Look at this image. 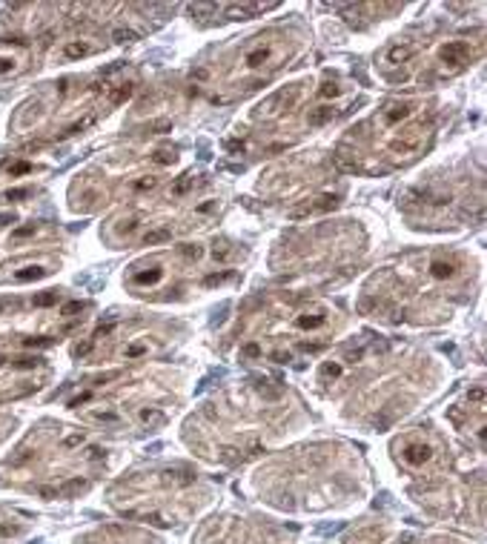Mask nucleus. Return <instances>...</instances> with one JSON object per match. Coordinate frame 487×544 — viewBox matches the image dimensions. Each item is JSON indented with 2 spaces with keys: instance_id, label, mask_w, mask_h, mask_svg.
Instances as JSON below:
<instances>
[{
  "instance_id": "obj_1",
  "label": "nucleus",
  "mask_w": 487,
  "mask_h": 544,
  "mask_svg": "<svg viewBox=\"0 0 487 544\" xmlns=\"http://www.w3.org/2000/svg\"><path fill=\"white\" fill-rule=\"evenodd\" d=\"M399 456L407 467H424L433 458V447L424 438H404L399 444Z\"/></svg>"
},
{
  "instance_id": "obj_2",
  "label": "nucleus",
  "mask_w": 487,
  "mask_h": 544,
  "mask_svg": "<svg viewBox=\"0 0 487 544\" xmlns=\"http://www.w3.org/2000/svg\"><path fill=\"white\" fill-rule=\"evenodd\" d=\"M298 100V89H281V92H275L272 97H267L261 106H258V115H264V118H272V115H278L284 112V109H289V106Z\"/></svg>"
},
{
  "instance_id": "obj_3",
  "label": "nucleus",
  "mask_w": 487,
  "mask_h": 544,
  "mask_svg": "<svg viewBox=\"0 0 487 544\" xmlns=\"http://www.w3.org/2000/svg\"><path fill=\"white\" fill-rule=\"evenodd\" d=\"M470 43H464V40H453L447 46H441V60H447L453 66H464L470 60Z\"/></svg>"
},
{
  "instance_id": "obj_4",
  "label": "nucleus",
  "mask_w": 487,
  "mask_h": 544,
  "mask_svg": "<svg viewBox=\"0 0 487 544\" xmlns=\"http://www.w3.org/2000/svg\"><path fill=\"white\" fill-rule=\"evenodd\" d=\"M324 324H327V310H321V307H315V310H304L296 318L298 329H318V327H324Z\"/></svg>"
},
{
  "instance_id": "obj_5",
  "label": "nucleus",
  "mask_w": 487,
  "mask_h": 544,
  "mask_svg": "<svg viewBox=\"0 0 487 544\" xmlns=\"http://www.w3.org/2000/svg\"><path fill=\"white\" fill-rule=\"evenodd\" d=\"M123 519H141L146 524H155V527H169L172 524V519L158 510H123Z\"/></svg>"
},
{
  "instance_id": "obj_6",
  "label": "nucleus",
  "mask_w": 487,
  "mask_h": 544,
  "mask_svg": "<svg viewBox=\"0 0 487 544\" xmlns=\"http://www.w3.org/2000/svg\"><path fill=\"white\" fill-rule=\"evenodd\" d=\"M421 141H424V132H421V129H410L407 135H401L399 141H393V152H401V155L415 152V149L421 146Z\"/></svg>"
},
{
  "instance_id": "obj_7",
  "label": "nucleus",
  "mask_w": 487,
  "mask_h": 544,
  "mask_svg": "<svg viewBox=\"0 0 487 544\" xmlns=\"http://www.w3.org/2000/svg\"><path fill=\"white\" fill-rule=\"evenodd\" d=\"M413 109H415L413 104H390L387 109H384V115H381V123L384 126H396V123H401L404 118H410Z\"/></svg>"
},
{
  "instance_id": "obj_8",
  "label": "nucleus",
  "mask_w": 487,
  "mask_h": 544,
  "mask_svg": "<svg viewBox=\"0 0 487 544\" xmlns=\"http://www.w3.org/2000/svg\"><path fill=\"white\" fill-rule=\"evenodd\" d=\"M272 60V49L270 46H255V49H249L247 57H244V63H247V69H264V63H270Z\"/></svg>"
},
{
  "instance_id": "obj_9",
  "label": "nucleus",
  "mask_w": 487,
  "mask_h": 544,
  "mask_svg": "<svg viewBox=\"0 0 487 544\" xmlns=\"http://www.w3.org/2000/svg\"><path fill=\"white\" fill-rule=\"evenodd\" d=\"M381 541V527H364V530H355L350 536L344 538V544H378Z\"/></svg>"
},
{
  "instance_id": "obj_10",
  "label": "nucleus",
  "mask_w": 487,
  "mask_h": 544,
  "mask_svg": "<svg viewBox=\"0 0 487 544\" xmlns=\"http://www.w3.org/2000/svg\"><path fill=\"white\" fill-rule=\"evenodd\" d=\"M160 278H164V269H160L158 264H152L149 269L135 272V275H132V284H138V287H155Z\"/></svg>"
},
{
  "instance_id": "obj_11",
  "label": "nucleus",
  "mask_w": 487,
  "mask_h": 544,
  "mask_svg": "<svg viewBox=\"0 0 487 544\" xmlns=\"http://www.w3.org/2000/svg\"><path fill=\"white\" fill-rule=\"evenodd\" d=\"M95 49H98V46H89V43H83V40H72V43H66L63 55L69 57V60H78V57L95 55Z\"/></svg>"
},
{
  "instance_id": "obj_12",
  "label": "nucleus",
  "mask_w": 487,
  "mask_h": 544,
  "mask_svg": "<svg viewBox=\"0 0 487 544\" xmlns=\"http://www.w3.org/2000/svg\"><path fill=\"white\" fill-rule=\"evenodd\" d=\"M167 241H172V229H169V226H155V229L144 232L146 247H158V244H167Z\"/></svg>"
},
{
  "instance_id": "obj_13",
  "label": "nucleus",
  "mask_w": 487,
  "mask_h": 544,
  "mask_svg": "<svg viewBox=\"0 0 487 544\" xmlns=\"http://www.w3.org/2000/svg\"><path fill=\"white\" fill-rule=\"evenodd\" d=\"M336 118V109L333 106H318V109H312L310 115H307V123L310 126H324L327 120H333Z\"/></svg>"
},
{
  "instance_id": "obj_14",
  "label": "nucleus",
  "mask_w": 487,
  "mask_h": 544,
  "mask_svg": "<svg viewBox=\"0 0 487 544\" xmlns=\"http://www.w3.org/2000/svg\"><path fill=\"white\" fill-rule=\"evenodd\" d=\"M430 275L436 281H447V278H453V275H456V264H453V261H433V264H430Z\"/></svg>"
},
{
  "instance_id": "obj_15",
  "label": "nucleus",
  "mask_w": 487,
  "mask_h": 544,
  "mask_svg": "<svg viewBox=\"0 0 487 544\" xmlns=\"http://www.w3.org/2000/svg\"><path fill=\"white\" fill-rule=\"evenodd\" d=\"M413 55H415V46H393L387 52V60L390 63H407Z\"/></svg>"
},
{
  "instance_id": "obj_16",
  "label": "nucleus",
  "mask_w": 487,
  "mask_h": 544,
  "mask_svg": "<svg viewBox=\"0 0 487 544\" xmlns=\"http://www.w3.org/2000/svg\"><path fill=\"white\" fill-rule=\"evenodd\" d=\"M46 272L43 266H23L20 272H15V281H20V284H29V281H38V278H46Z\"/></svg>"
},
{
  "instance_id": "obj_17",
  "label": "nucleus",
  "mask_w": 487,
  "mask_h": 544,
  "mask_svg": "<svg viewBox=\"0 0 487 544\" xmlns=\"http://www.w3.org/2000/svg\"><path fill=\"white\" fill-rule=\"evenodd\" d=\"M138 418H141L144 424H149V427H160L164 421H167V416H164L160 410H155V407H144L141 413H138Z\"/></svg>"
},
{
  "instance_id": "obj_18",
  "label": "nucleus",
  "mask_w": 487,
  "mask_h": 544,
  "mask_svg": "<svg viewBox=\"0 0 487 544\" xmlns=\"http://www.w3.org/2000/svg\"><path fill=\"white\" fill-rule=\"evenodd\" d=\"M178 255L184 258V261H201V258H204V247H201V244H181V247H178Z\"/></svg>"
},
{
  "instance_id": "obj_19",
  "label": "nucleus",
  "mask_w": 487,
  "mask_h": 544,
  "mask_svg": "<svg viewBox=\"0 0 487 544\" xmlns=\"http://www.w3.org/2000/svg\"><path fill=\"white\" fill-rule=\"evenodd\" d=\"M83 490H89V481H80V479H72V481H66L63 487L57 490V493H60V496H78V493H83Z\"/></svg>"
},
{
  "instance_id": "obj_20",
  "label": "nucleus",
  "mask_w": 487,
  "mask_h": 544,
  "mask_svg": "<svg viewBox=\"0 0 487 544\" xmlns=\"http://www.w3.org/2000/svg\"><path fill=\"white\" fill-rule=\"evenodd\" d=\"M338 376H341V364H336V361H327V364L321 367V372H318V381H321V384H327L330 378L336 381Z\"/></svg>"
},
{
  "instance_id": "obj_21",
  "label": "nucleus",
  "mask_w": 487,
  "mask_h": 544,
  "mask_svg": "<svg viewBox=\"0 0 487 544\" xmlns=\"http://www.w3.org/2000/svg\"><path fill=\"white\" fill-rule=\"evenodd\" d=\"M195 186V175H184V178H178L175 186H172V195H186Z\"/></svg>"
},
{
  "instance_id": "obj_22",
  "label": "nucleus",
  "mask_w": 487,
  "mask_h": 544,
  "mask_svg": "<svg viewBox=\"0 0 487 544\" xmlns=\"http://www.w3.org/2000/svg\"><path fill=\"white\" fill-rule=\"evenodd\" d=\"M341 95V86H338L336 80H327V83H321L318 89V97H324V100H330V97H338Z\"/></svg>"
},
{
  "instance_id": "obj_23",
  "label": "nucleus",
  "mask_w": 487,
  "mask_h": 544,
  "mask_svg": "<svg viewBox=\"0 0 487 544\" xmlns=\"http://www.w3.org/2000/svg\"><path fill=\"white\" fill-rule=\"evenodd\" d=\"M152 160H155L158 166H169V163H175V149H158Z\"/></svg>"
},
{
  "instance_id": "obj_24",
  "label": "nucleus",
  "mask_w": 487,
  "mask_h": 544,
  "mask_svg": "<svg viewBox=\"0 0 487 544\" xmlns=\"http://www.w3.org/2000/svg\"><path fill=\"white\" fill-rule=\"evenodd\" d=\"M52 304H57V292H55V289L35 295V307H52Z\"/></svg>"
},
{
  "instance_id": "obj_25",
  "label": "nucleus",
  "mask_w": 487,
  "mask_h": 544,
  "mask_svg": "<svg viewBox=\"0 0 487 544\" xmlns=\"http://www.w3.org/2000/svg\"><path fill=\"white\" fill-rule=\"evenodd\" d=\"M212 258H215V261H230V258H232V249H230V244H226V241H221V244H215V249H212Z\"/></svg>"
},
{
  "instance_id": "obj_26",
  "label": "nucleus",
  "mask_w": 487,
  "mask_h": 544,
  "mask_svg": "<svg viewBox=\"0 0 487 544\" xmlns=\"http://www.w3.org/2000/svg\"><path fill=\"white\" fill-rule=\"evenodd\" d=\"M132 97V83H120V89L112 95V104L118 106V104H123V100H129Z\"/></svg>"
},
{
  "instance_id": "obj_27",
  "label": "nucleus",
  "mask_w": 487,
  "mask_h": 544,
  "mask_svg": "<svg viewBox=\"0 0 487 544\" xmlns=\"http://www.w3.org/2000/svg\"><path fill=\"white\" fill-rule=\"evenodd\" d=\"M144 352H149V344H146V341H135V344L126 347V358H138V355H144Z\"/></svg>"
},
{
  "instance_id": "obj_28",
  "label": "nucleus",
  "mask_w": 487,
  "mask_h": 544,
  "mask_svg": "<svg viewBox=\"0 0 487 544\" xmlns=\"http://www.w3.org/2000/svg\"><path fill=\"white\" fill-rule=\"evenodd\" d=\"M55 344V338L49 335H40V338H23V347H52Z\"/></svg>"
},
{
  "instance_id": "obj_29",
  "label": "nucleus",
  "mask_w": 487,
  "mask_h": 544,
  "mask_svg": "<svg viewBox=\"0 0 487 544\" xmlns=\"http://www.w3.org/2000/svg\"><path fill=\"white\" fill-rule=\"evenodd\" d=\"M221 458H224L226 464H235V461H241V450L238 447H224L221 450Z\"/></svg>"
},
{
  "instance_id": "obj_30",
  "label": "nucleus",
  "mask_w": 487,
  "mask_h": 544,
  "mask_svg": "<svg viewBox=\"0 0 487 544\" xmlns=\"http://www.w3.org/2000/svg\"><path fill=\"white\" fill-rule=\"evenodd\" d=\"M135 226H138L135 218H126V221H120V224H118L115 232H118V235H132V232H135Z\"/></svg>"
},
{
  "instance_id": "obj_31",
  "label": "nucleus",
  "mask_w": 487,
  "mask_h": 544,
  "mask_svg": "<svg viewBox=\"0 0 487 544\" xmlns=\"http://www.w3.org/2000/svg\"><path fill=\"white\" fill-rule=\"evenodd\" d=\"M112 38H115V43H132V40H135L138 35L132 32V29H118V32H115Z\"/></svg>"
},
{
  "instance_id": "obj_32",
  "label": "nucleus",
  "mask_w": 487,
  "mask_h": 544,
  "mask_svg": "<svg viewBox=\"0 0 487 544\" xmlns=\"http://www.w3.org/2000/svg\"><path fill=\"white\" fill-rule=\"evenodd\" d=\"M155 186H158V178H141V181H135L138 192H149V189H155Z\"/></svg>"
},
{
  "instance_id": "obj_33",
  "label": "nucleus",
  "mask_w": 487,
  "mask_h": 544,
  "mask_svg": "<svg viewBox=\"0 0 487 544\" xmlns=\"http://www.w3.org/2000/svg\"><path fill=\"white\" fill-rule=\"evenodd\" d=\"M92 418H95V421H104V424H118L120 421L118 413H92Z\"/></svg>"
},
{
  "instance_id": "obj_34",
  "label": "nucleus",
  "mask_w": 487,
  "mask_h": 544,
  "mask_svg": "<svg viewBox=\"0 0 487 544\" xmlns=\"http://www.w3.org/2000/svg\"><path fill=\"white\" fill-rule=\"evenodd\" d=\"M232 278V272H218V275H207V287H215V284H224V281H230Z\"/></svg>"
},
{
  "instance_id": "obj_35",
  "label": "nucleus",
  "mask_w": 487,
  "mask_h": 544,
  "mask_svg": "<svg viewBox=\"0 0 487 544\" xmlns=\"http://www.w3.org/2000/svg\"><path fill=\"white\" fill-rule=\"evenodd\" d=\"M17 69V60L15 57H0V75H9Z\"/></svg>"
},
{
  "instance_id": "obj_36",
  "label": "nucleus",
  "mask_w": 487,
  "mask_h": 544,
  "mask_svg": "<svg viewBox=\"0 0 487 544\" xmlns=\"http://www.w3.org/2000/svg\"><path fill=\"white\" fill-rule=\"evenodd\" d=\"M40 361H43V358H38V355H35V358H17L15 367H17V369H32V367H38Z\"/></svg>"
},
{
  "instance_id": "obj_37",
  "label": "nucleus",
  "mask_w": 487,
  "mask_h": 544,
  "mask_svg": "<svg viewBox=\"0 0 487 544\" xmlns=\"http://www.w3.org/2000/svg\"><path fill=\"white\" fill-rule=\"evenodd\" d=\"M270 358L275 361V364H287V361H293V355H289L287 350H272V352H270Z\"/></svg>"
},
{
  "instance_id": "obj_38",
  "label": "nucleus",
  "mask_w": 487,
  "mask_h": 544,
  "mask_svg": "<svg viewBox=\"0 0 487 544\" xmlns=\"http://www.w3.org/2000/svg\"><path fill=\"white\" fill-rule=\"evenodd\" d=\"M80 444H83V435H80V432H75V435H66V438H63V447H66V450H75V447H80Z\"/></svg>"
},
{
  "instance_id": "obj_39",
  "label": "nucleus",
  "mask_w": 487,
  "mask_h": 544,
  "mask_svg": "<svg viewBox=\"0 0 487 544\" xmlns=\"http://www.w3.org/2000/svg\"><path fill=\"white\" fill-rule=\"evenodd\" d=\"M29 235H35V224H32V226H20V229H15V232H12V241L29 238Z\"/></svg>"
},
{
  "instance_id": "obj_40",
  "label": "nucleus",
  "mask_w": 487,
  "mask_h": 544,
  "mask_svg": "<svg viewBox=\"0 0 487 544\" xmlns=\"http://www.w3.org/2000/svg\"><path fill=\"white\" fill-rule=\"evenodd\" d=\"M29 163H26V160H20V163H15V166H9V172H12V175H26V172H29Z\"/></svg>"
},
{
  "instance_id": "obj_41",
  "label": "nucleus",
  "mask_w": 487,
  "mask_h": 544,
  "mask_svg": "<svg viewBox=\"0 0 487 544\" xmlns=\"http://www.w3.org/2000/svg\"><path fill=\"white\" fill-rule=\"evenodd\" d=\"M104 456H106V453H104L101 447H89V450H86V458H89V461H101Z\"/></svg>"
},
{
  "instance_id": "obj_42",
  "label": "nucleus",
  "mask_w": 487,
  "mask_h": 544,
  "mask_svg": "<svg viewBox=\"0 0 487 544\" xmlns=\"http://www.w3.org/2000/svg\"><path fill=\"white\" fill-rule=\"evenodd\" d=\"M20 533V527H15V524H0V536H17Z\"/></svg>"
},
{
  "instance_id": "obj_43",
  "label": "nucleus",
  "mask_w": 487,
  "mask_h": 544,
  "mask_svg": "<svg viewBox=\"0 0 487 544\" xmlns=\"http://www.w3.org/2000/svg\"><path fill=\"white\" fill-rule=\"evenodd\" d=\"M470 401L481 404V401H484V387H473V390H470Z\"/></svg>"
},
{
  "instance_id": "obj_44",
  "label": "nucleus",
  "mask_w": 487,
  "mask_h": 544,
  "mask_svg": "<svg viewBox=\"0 0 487 544\" xmlns=\"http://www.w3.org/2000/svg\"><path fill=\"white\" fill-rule=\"evenodd\" d=\"M80 310H83V304H80V301H72V304L63 307V315H75V312H80Z\"/></svg>"
},
{
  "instance_id": "obj_45",
  "label": "nucleus",
  "mask_w": 487,
  "mask_h": 544,
  "mask_svg": "<svg viewBox=\"0 0 487 544\" xmlns=\"http://www.w3.org/2000/svg\"><path fill=\"white\" fill-rule=\"evenodd\" d=\"M226 152H244V141H226Z\"/></svg>"
},
{
  "instance_id": "obj_46",
  "label": "nucleus",
  "mask_w": 487,
  "mask_h": 544,
  "mask_svg": "<svg viewBox=\"0 0 487 544\" xmlns=\"http://www.w3.org/2000/svg\"><path fill=\"white\" fill-rule=\"evenodd\" d=\"M89 398H92V392H80L78 398L69 401V407H80V404H83V401H89Z\"/></svg>"
},
{
  "instance_id": "obj_47",
  "label": "nucleus",
  "mask_w": 487,
  "mask_h": 544,
  "mask_svg": "<svg viewBox=\"0 0 487 544\" xmlns=\"http://www.w3.org/2000/svg\"><path fill=\"white\" fill-rule=\"evenodd\" d=\"M92 344H95V338H92V341H86V344H78V347H75V355H86V352L92 350Z\"/></svg>"
},
{
  "instance_id": "obj_48",
  "label": "nucleus",
  "mask_w": 487,
  "mask_h": 544,
  "mask_svg": "<svg viewBox=\"0 0 487 544\" xmlns=\"http://www.w3.org/2000/svg\"><path fill=\"white\" fill-rule=\"evenodd\" d=\"M244 352H247L249 358H258V355H261V347H258V344H247V347H244Z\"/></svg>"
},
{
  "instance_id": "obj_49",
  "label": "nucleus",
  "mask_w": 487,
  "mask_h": 544,
  "mask_svg": "<svg viewBox=\"0 0 487 544\" xmlns=\"http://www.w3.org/2000/svg\"><path fill=\"white\" fill-rule=\"evenodd\" d=\"M212 209H218V200H209V203H201L198 212L201 215H207V212H212Z\"/></svg>"
},
{
  "instance_id": "obj_50",
  "label": "nucleus",
  "mask_w": 487,
  "mask_h": 544,
  "mask_svg": "<svg viewBox=\"0 0 487 544\" xmlns=\"http://www.w3.org/2000/svg\"><path fill=\"white\" fill-rule=\"evenodd\" d=\"M361 358H364V350H350V352H347V361H352V364L361 361Z\"/></svg>"
},
{
  "instance_id": "obj_51",
  "label": "nucleus",
  "mask_w": 487,
  "mask_h": 544,
  "mask_svg": "<svg viewBox=\"0 0 487 544\" xmlns=\"http://www.w3.org/2000/svg\"><path fill=\"white\" fill-rule=\"evenodd\" d=\"M324 347H327V344H304L301 350H304V352H321Z\"/></svg>"
},
{
  "instance_id": "obj_52",
  "label": "nucleus",
  "mask_w": 487,
  "mask_h": 544,
  "mask_svg": "<svg viewBox=\"0 0 487 544\" xmlns=\"http://www.w3.org/2000/svg\"><path fill=\"white\" fill-rule=\"evenodd\" d=\"M26 195H29V189H12V192H9V200H12V198H15V200L17 198H26Z\"/></svg>"
},
{
  "instance_id": "obj_53",
  "label": "nucleus",
  "mask_w": 487,
  "mask_h": 544,
  "mask_svg": "<svg viewBox=\"0 0 487 544\" xmlns=\"http://www.w3.org/2000/svg\"><path fill=\"white\" fill-rule=\"evenodd\" d=\"M192 78H195V80H207V78H209V69H195V72H192Z\"/></svg>"
},
{
  "instance_id": "obj_54",
  "label": "nucleus",
  "mask_w": 487,
  "mask_h": 544,
  "mask_svg": "<svg viewBox=\"0 0 487 544\" xmlns=\"http://www.w3.org/2000/svg\"><path fill=\"white\" fill-rule=\"evenodd\" d=\"M40 496H43V498H55V496H57V490H52V487H43V490H40Z\"/></svg>"
},
{
  "instance_id": "obj_55",
  "label": "nucleus",
  "mask_w": 487,
  "mask_h": 544,
  "mask_svg": "<svg viewBox=\"0 0 487 544\" xmlns=\"http://www.w3.org/2000/svg\"><path fill=\"white\" fill-rule=\"evenodd\" d=\"M3 307H6V301H0V310H3Z\"/></svg>"
},
{
  "instance_id": "obj_56",
  "label": "nucleus",
  "mask_w": 487,
  "mask_h": 544,
  "mask_svg": "<svg viewBox=\"0 0 487 544\" xmlns=\"http://www.w3.org/2000/svg\"><path fill=\"white\" fill-rule=\"evenodd\" d=\"M3 361H6V358H3V355H0V367H3Z\"/></svg>"
},
{
  "instance_id": "obj_57",
  "label": "nucleus",
  "mask_w": 487,
  "mask_h": 544,
  "mask_svg": "<svg viewBox=\"0 0 487 544\" xmlns=\"http://www.w3.org/2000/svg\"><path fill=\"white\" fill-rule=\"evenodd\" d=\"M439 544H456V541H439Z\"/></svg>"
}]
</instances>
